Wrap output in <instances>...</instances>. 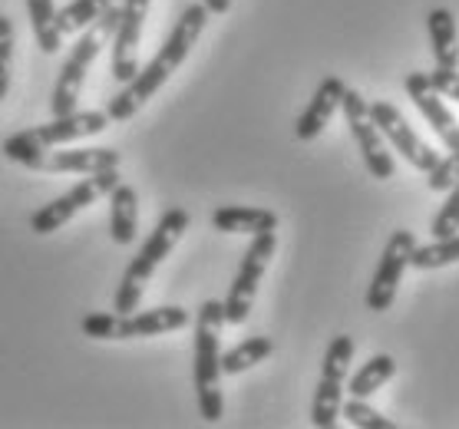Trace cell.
<instances>
[{
	"mask_svg": "<svg viewBox=\"0 0 459 429\" xmlns=\"http://www.w3.org/2000/svg\"><path fill=\"white\" fill-rule=\"evenodd\" d=\"M205 23H209L205 4H188L186 11H182V17L176 21V27H172V33L166 37V43L159 47L156 56H152L129 83H123V93H116L113 99H109V106H106L109 123H126V119H133V116H136L139 109L166 86L169 76L186 64V56L192 53L195 40L202 37Z\"/></svg>",
	"mask_w": 459,
	"mask_h": 429,
	"instance_id": "obj_1",
	"label": "cell"
},
{
	"mask_svg": "<svg viewBox=\"0 0 459 429\" xmlns=\"http://www.w3.org/2000/svg\"><path fill=\"white\" fill-rule=\"evenodd\" d=\"M106 126H109L106 109H83V113L74 109V113L66 116H53V123H47V126L13 133L4 142V156L11 159V162H21V166L33 168V172H40L50 146H66V142H76V139L100 136Z\"/></svg>",
	"mask_w": 459,
	"mask_h": 429,
	"instance_id": "obj_2",
	"label": "cell"
},
{
	"mask_svg": "<svg viewBox=\"0 0 459 429\" xmlns=\"http://www.w3.org/2000/svg\"><path fill=\"white\" fill-rule=\"evenodd\" d=\"M188 211L186 209H169L159 225L152 228L146 241H143V248L136 252V258L129 262V268L123 271V281H119V291H116V301H113V311L116 314H133L143 301V291H146L149 278L156 274V268L169 258V252L178 245V238L186 235L188 228Z\"/></svg>",
	"mask_w": 459,
	"mask_h": 429,
	"instance_id": "obj_3",
	"label": "cell"
},
{
	"mask_svg": "<svg viewBox=\"0 0 459 429\" xmlns=\"http://www.w3.org/2000/svg\"><path fill=\"white\" fill-rule=\"evenodd\" d=\"M221 324H225V304L202 301L195 314V397H199V413L205 423H219L225 416L219 350Z\"/></svg>",
	"mask_w": 459,
	"mask_h": 429,
	"instance_id": "obj_4",
	"label": "cell"
},
{
	"mask_svg": "<svg viewBox=\"0 0 459 429\" xmlns=\"http://www.w3.org/2000/svg\"><path fill=\"white\" fill-rule=\"evenodd\" d=\"M354 360V337L337 334L327 344L321 364V377H317V390H314V407H311V423L317 429H331L341 416V403H344V377L347 366Z\"/></svg>",
	"mask_w": 459,
	"mask_h": 429,
	"instance_id": "obj_5",
	"label": "cell"
},
{
	"mask_svg": "<svg viewBox=\"0 0 459 429\" xmlns=\"http://www.w3.org/2000/svg\"><path fill=\"white\" fill-rule=\"evenodd\" d=\"M274 248H278V235L274 231H261V235H251V245L245 258L238 264V274L231 281V291L225 297V324H245L251 314V304H255V294H258V284L264 278V268L274 258Z\"/></svg>",
	"mask_w": 459,
	"mask_h": 429,
	"instance_id": "obj_6",
	"label": "cell"
},
{
	"mask_svg": "<svg viewBox=\"0 0 459 429\" xmlns=\"http://www.w3.org/2000/svg\"><path fill=\"white\" fill-rule=\"evenodd\" d=\"M116 185H119V172H116V168H103V172H93L90 178H80L74 189L63 192L60 199H53L50 205H43L40 211H33L30 231L33 235H50V231L63 228L76 211H83L86 205H93L100 195H109Z\"/></svg>",
	"mask_w": 459,
	"mask_h": 429,
	"instance_id": "obj_7",
	"label": "cell"
},
{
	"mask_svg": "<svg viewBox=\"0 0 459 429\" xmlns=\"http://www.w3.org/2000/svg\"><path fill=\"white\" fill-rule=\"evenodd\" d=\"M341 106H344L347 126H351V133H354L357 149H360V156H364L367 172H370L374 178H380V182L394 178L397 166H394V156H390V149H386V139L380 136V129L374 126V119H370V113H367V99L357 93V90L347 86Z\"/></svg>",
	"mask_w": 459,
	"mask_h": 429,
	"instance_id": "obj_8",
	"label": "cell"
},
{
	"mask_svg": "<svg viewBox=\"0 0 459 429\" xmlns=\"http://www.w3.org/2000/svg\"><path fill=\"white\" fill-rule=\"evenodd\" d=\"M413 248H417V238H413L407 228H397L390 235L384 254H380V264H377V271H374V281L367 287V311H374V314L390 311V304L397 297V287H400V281H403V271H407Z\"/></svg>",
	"mask_w": 459,
	"mask_h": 429,
	"instance_id": "obj_9",
	"label": "cell"
},
{
	"mask_svg": "<svg viewBox=\"0 0 459 429\" xmlns=\"http://www.w3.org/2000/svg\"><path fill=\"white\" fill-rule=\"evenodd\" d=\"M367 113H370V119H374V126L380 129V136L390 139V142H394V149H397L400 156L407 159L413 168H420V172H429V168L439 162L437 152H433V149H429L427 142L413 133V126L407 123V116L400 113L394 103H386V99L367 103Z\"/></svg>",
	"mask_w": 459,
	"mask_h": 429,
	"instance_id": "obj_10",
	"label": "cell"
},
{
	"mask_svg": "<svg viewBox=\"0 0 459 429\" xmlns=\"http://www.w3.org/2000/svg\"><path fill=\"white\" fill-rule=\"evenodd\" d=\"M100 43H103V30H100V27L83 33V37L76 40L70 60L63 64L60 76H56V83H53V93H50L53 116H66L76 109V103H80V90H83V80H86V70H90L93 60L100 56Z\"/></svg>",
	"mask_w": 459,
	"mask_h": 429,
	"instance_id": "obj_11",
	"label": "cell"
},
{
	"mask_svg": "<svg viewBox=\"0 0 459 429\" xmlns=\"http://www.w3.org/2000/svg\"><path fill=\"white\" fill-rule=\"evenodd\" d=\"M149 4L152 0H126L119 11V27H116V50H113V76L119 83H129L139 73L136 47L143 40V23H146Z\"/></svg>",
	"mask_w": 459,
	"mask_h": 429,
	"instance_id": "obj_12",
	"label": "cell"
},
{
	"mask_svg": "<svg viewBox=\"0 0 459 429\" xmlns=\"http://www.w3.org/2000/svg\"><path fill=\"white\" fill-rule=\"evenodd\" d=\"M403 86H407L410 99L417 103V109L423 113V119H427L429 126H433V133L439 136V142H443L449 152H456L459 149V123H456V116L446 109V103L439 99L437 90L429 86V76L427 73H407Z\"/></svg>",
	"mask_w": 459,
	"mask_h": 429,
	"instance_id": "obj_13",
	"label": "cell"
},
{
	"mask_svg": "<svg viewBox=\"0 0 459 429\" xmlns=\"http://www.w3.org/2000/svg\"><path fill=\"white\" fill-rule=\"evenodd\" d=\"M344 90L347 83L341 76H324L321 86L314 90L311 103L298 116V123H294V136L301 139V142H311L324 133V126L331 123V116L341 109V99H344Z\"/></svg>",
	"mask_w": 459,
	"mask_h": 429,
	"instance_id": "obj_14",
	"label": "cell"
},
{
	"mask_svg": "<svg viewBox=\"0 0 459 429\" xmlns=\"http://www.w3.org/2000/svg\"><path fill=\"white\" fill-rule=\"evenodd\" d=\"M186 324H188V311L178 307V304L139 311V314H119V321H116V340L159 337V334H169V330H182Z\"/></svg>",
	"mask_w": 459,
	"mask_h": 429,
	"instance_id": "obj_15",
	"label": "cell"
},
{
	"mask_svg": "<svg viewBox=\"0 0 459 429\" xmlns=\"http://www.w3.org/2000/svg\"><path fill=\"white\" fill-rule=\"evenodd\" d=\"M212 228L225 235H261V231H278V215L258 205H221L212 211Z\"/></svg>",
	"mask_w": 459,
	"mask_h": 429,
	"instance_id": "obj_16",
	"label": "cell"
},
{
	"mask_svg": "<svg viewBox=\"0 0 459 429\" xmlns=\"http://www.w3.org/2000/svg\"><path fill=\"white\" fill-rule=\"evenodd\" d=\"M123 156L116 149H66V152H53L50 159H43L40 172H83V176H93V172H103V168H119Z\"/></svg>",
	"mask_w": 459,
	"mask_h": 429,
	"instance_id": "obj_17",
	"label": "cell"
},
{
	"mask_svg": "<svg viewBox=\"0 0 459 429\" xmlns=\"http://www.w3.org/2000/svg\"><path fill=\"white\" fill-rule=\"evenodd\" d=\"M427 30H429V50H433V64L439 70H456L459 66V33L456 17L446 7H433L427 13Z\"/></svg>",
	"mask_w": 459,
	"mask_h": 429,
	"instance_id": "obj_18",
	"label": "cell"
},
{
	"mask_svg": "<svg viewBox=\"0 0 459 429\" xmlns=\"http://www.w3.org/2000/svg\"><path fill=\"white\" fill-rule=\"evenodd\" d=\"M139 231V195L133 185H116L109 192V235L116 245H133Z\"/></svg>",
	"mask_w": 459,
	"mask_h": 429,
	"instance_id": "obj_19",
	"label": "cell"
},
{
	"mask_svg": "<svg viewBox=\"0 0 459 429\" xmlns=\"http://www.w3.org/2000/svg\"><path fill=\"white\" fill-rule=\"evenodd\" d=\"M394 373H397V360H394L390 354H374L360 370H357L354 377H351L347 393H351V397H360V399H370L377 390L384 387L386 380H394Z\"/></svg>",
	"mask_w": 459,
	"mask_h": 429,
	"instance_id": "obj_20",
	"label": "cell"
},
{
	"mask_svg": "<svg viewBox=\"0 0 459 429\" xmlns=\"http://www.w3.org/2000/svg\"><path fill=\"white\" fill-rule=\"evenodd\" d=\"M274 354V344L272 337H248V340H241L238 347H231L229 354H221V373H245L251 370L255 364L261 360H268Z\"/></svg>",
	"mask_w": 459,
	"mask_h": 429,
	"instance_id": "obj_21",
	"label": "cell"
},
{
	"mask_svg": "<svg viewBox=\"0 0 459 429\" xmlns=\"http://www.w3.org/2000/svg\"><path fill=\"white\" fill-rule=\"evenodd\" d=\"M27 13H30V23H33V37L40 43V50L47 56L63 47V37L56 30V11H53V0H27Z\"/></svg>",
	"mask_w": 459,
	"mask_h": 429,
	"instance_id": "obj_22",
	"label": "cell"
},
{
	"mask_svg": "<svg viewBox=\"0 0 459 429\" xmlns=\"http://www.w3.org/2000/svg\"><path fill=\"white\" fill-rule=\"evenodd\" d=\"M459 262V231L449 238H433L429 245H417L410 254V264L420 271H433V268H446Z\"/></svg>",
	"mask_w": 459,
	"mask_h": 429,
	"instance_id": "obj_23",
	"label": "cell"
},
{
	"mask_svg": "<svg viewBox=\"0 0 459 429\" xmlns=\"http://www.w3.org/2000/svg\"><path fill=\"white\" fill-rule=\"evenodd\" d=\"M109 7V0H70L63 11H56V30H60V37H66V33H76L83 30V27H90V23H96V17Z\"/></svg>",
	"mask_w": 459,
	"mask_h": 429,
	"instance_id": "obj_24",
	"label": "cell"
},
{
	"mask_svg": "<svg viewBox=\"0 0 459 429\" xmlns=\"http://www.w3.org/2000/svg\"><path fill=\"white\" fill-rule=\"evenodd\" d=\"M341 413H344L347 423L357 429H394V419H386L384 413H377V409L360 397H351L347 403H341Z\"/></svg>",
	"mask_w": 459,
	"mask_h": 429,
	"instance_id": "obj_25",
	"label": "cell"
},
{
	"mask_svg": "<svg viewBox=\"0 0 459 429\" xmlns=\"http://www.w3.org/2000/svg\"><path fill=\"white\" fill-rule=\"evenodd\" d=\"M446 192L449 195H446V202H443V209L437 211V219L429 225V235H433V238H449V235L459 231V178Z\"/></svg>",
	"mask_w": 459,
	"mask_h": 429,
	"instance_id": "obj_26",
	"label": "cell"
},
{
	"mask_svg": "<svg viewBox=\"0 0 459 429\" xmlns=\"http://www.w3.org/2000/svg\"><path fill=\"white\" fill-rule=\"evenodd\" d=\"M11 70H13V23L7 13H0V103L11 93Z\"/></svg>",
	"mask_w": 459,
	"mask_h": 429,
	"instance_id": "obj_27",
	"label": "cell"
},
{
	"mask_svg": "<svg viewBox=\"0 0 459 429\" xmlns=\"http://www.w3.org/2000/svg\"><path fill=\"white\" fill-rule=\"evenodd\" d=\"M459 178V149L456 152H449L446 159H439L437 166L427 172V185L433 192H446L453 182Z\"/></svg>",
	"mask_w": 459,
	"mask_h": 429,
	"instance_id": "obj_28",
	"label": "cell"
},
{
	"mask_svg": "<svg viewBox=\"0 0 459 429\" xmlns=\"http://www.w3.org/2000/svg\"><path fill=\"white\" fill-rule=\"evenodd\" d=\"M116 321L119 314L116 311H106V314H86L83 317V334L93 337V340H116Z\"/></svg>",
	"mask_w": 459,
	"mask_h": 429,
	"instance_id": "obj_29",
	"label": "cell"
},
{
	"mask_svg": "<svg viewBox=\"0 0 459 429\" xmlns=\"http://www.w3.org/2000/svg\"><path fill=\"white\" fill-rule=\"evenodd\" d=\"M429 76V86L437 90L439 96H446V99H459V70H433Z\"/></svg>",
	"mask_w": 459,
	"mask_h": 429,
	"instance_id": "obj_30",
	"label": "cell"
},
{
	"mask_svg": "<svg viewBox=\"0 0 459 429\" xmlns=\"http://www.w3.org/2000/svg\"><path fill=\"white\" fill-rule=\"evenodd\" d=\"M205 4V11L209 13H229L231 11V0H202Z\"/></svg>",
	"mask_w": 459,
	"mask_h": 429,
	"instance_id": "obj_31",
	"label": "cell"
}]
</instances>
